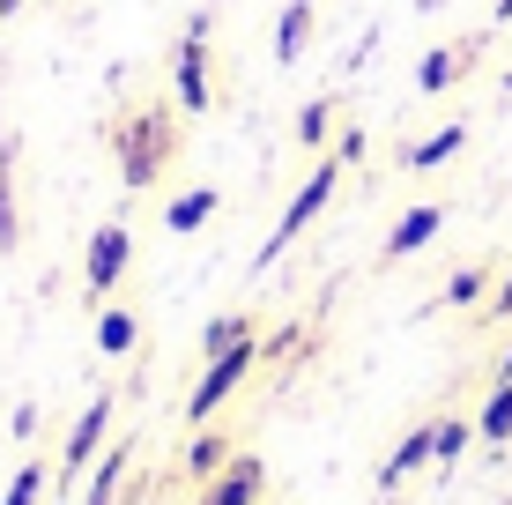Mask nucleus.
I'll use <instances>...</instances> for the list:
<instances>
[{
  "label": "nucleus",
  "instance_id": "21",
  "mask_svg": "<svg viewBox=\"0 0 512 505\" xmlns=\"http://www.w3.org/2000/svg\"><path fill=\"white\" fill-rule=\"evenodd\" d=\"M475 439L483 446H505L512 439V387H490L483 409H475Z\"/></svg>",
  "mask_w": 512,
  "mask_h": 505
},
{
  "label": "nucleus",
  "instance_id": "2",
  "mask_svg": "<svg viewBox=\"0 0 512 505\" xmlns=\"http://www.w3.org/2000/svg\"><path fill=\"white\" fill-rule=\"evenodd\" d=\"M342 171H349V164H342V156H334V149H327L320 164L305 171V186H297V194H290V208H282V216H275L268 246H260V268H275V260L290 253V238H305L312 223L327 216V201H334V186H342Z\"/></svg>",
  "mask_w": 512,
  "mask_h": 505
},
{
  "label": "nucleus",
  "instance_id": "15",
  "mask_svg": "<svg viewBox=\"0 0 512 505\" xmlns=\"http://www.w3.org/2000/svg\"><path fill=\"white\" fill-rule=\"evenodd\" d=\"M216 208H223L216 186H186V194H171V201H164V231H171V238H193L208 216H216Z\"/></svg>",
  "mask_w": 512,
  "mask_h": 505
},
{
  "label": "nucleus",
  "instance_id": "5",
  "mask_svg": "<svg viewBox=\"0 0 512 505\" xmlns=\"http://www.w3.org/2000/svg\"><path fill=\"white\" fill-rule=\"evenodd\" d=\"M112 424H119V394H90L82 416L67 424V439H60V483H82V476H90V461L104 454Z\"/></svg>",
  "mask_w": 512,
  "mask_h": 505
},
{
  "label": "nucleus",
  "instance_id": "8",
  "mask_svg": "<svg viewBox=\"0 0 512 505\" xmlns=\"http://www.w3.org/2000/svg\"><path fill=\"white\" fill-rule=\"evenodd\" d=\"M483 45H490V38H453V45H438V52H423V67H416V90H423V97H446V90H453V82H461V75H468V67H475V60H483Z\"/></svg>",
  "mask_w": 512,
  "mask_h": 505
},
{
  "label": "nucleus",
  "instance_id": "14",
  "mask_svg": "<svg viewBox=\"0 0 512 505\" xmlns=\"http://www.w3.org/2000/svg\"><path fill=\"white\" fill-rule=\"evenodd\" d=\"M490 290H498V260H468V268H453L446 275V290H438V305H446V312H483V298H490Z\"/></svg>",
  "mask_w": 512,
  "mask_h": 505
},
{
  "label": "nucleus",
  "instance_id": "25",
  "mask_svg": "<svg viewBox=\"0 0 512 505\" xmlns=\"http://www.w3.org/2000/svg\"><path fill=\"white\" fill-rule=\"evenodd\" d=\"M475 320H483V327H512V268L498 275V290L483 298V312H475Z\"/></svg>",
  "mask_w": 512,
  "mask_h": 505
},
{
  "label": "nucleus",
  "instance_id": "11",
  "mask_svg": "<svg viewBox=\"0 0 512 505\" xmlns=\"http://www.w3.org/2000/svg\"><path fill=\"white\" fill-rule=\"evenodd\" d=\"M231 454H238V446H231V431L201 424V431H193V439H186V454H179V483H193V491H201V483L216 476V468L231 461Z\"/></svg>",
  "mask_w": 512,
  "mask_h": 505
},
{
  "label": "nucleus",
  "instance_id": "10",
  "mask_svg": "<svg viewBox=\"0 0 512 505\" xmlns=\"http://www.w3.org/2000/svg\"><path fill=\"white\" fill-rule=\"evenodd\" d=\"M431 454H438V446H431V424H416V431H401V439H394V454H386V461H379V498H394V491H401V483H409V476H416V468H431Z\"/></svg>",
  "mask_w": 512,
  "mask_h": 505
},
{
  "label": "nucleus",
  "instance_id": "1",
  "mask_svg": "<svg viewBox=\"0 0 512 505\" xmlns=\"http://www.w3.org/2000/svg\"><path fill=\"white\" fill-rule=\"evenodd\" d=\"M112 164H119V186L127 194H149L171 164H179V104L156 97L141 112H119L112 119Z\"/></svg>",
  "mask_w": 512,
  "mask_h": 505
},
{
  "label": "nucleus",
  "instance_id": "26",
  "mask_svg": "<svg viewBox=\"0 0 512 505\" xmlns=\"http://www.w3.org/2000/svg\"><path fill=\"white\" fill-rule=\"evenodd\" d=\"M38 424H45V416H38V402H15V416H8V439H38Z\"/></svg>",
  "mask_w": 512,
  "mask_h": 505
},
{
  "label": "nucleus",
  "instance_id": "19",
  "mask_svg": "<svg viewBox=\"0 0 512 505\" xmlns=\"http://www.w3.org/2000/svg\"><path fill=\"white\" fill-rule=\"evenodd\" d=\"M260 327H253V312H216V320L201 327V364L208 357H223V350H238V342H253Z\"/></svg>",
  "mask_w": 512,
  "mask_h": 505
},
{
  "label": "nucleus",
  "instance_id": "18",
  "mask_svg": "<svg viewBox=\"0 0 512 505\" xmlns=\"http://www.w3.org/2000/svg\"><path fill=\"white\" fill-rule=\"evenodd\" d=\"M23 246V208H15V134L0 142V253Z\"/></svg>",
  "mask_w": 512,
  "mask_h": 505
},
{
  "label": "nucleus",
  "instance_id": "4",
  "mask_svg": "<svg viewBox=\"0 0 512 505\" xmlns=\"http://www.w3.org/2000/svg\"><path fill=\"white\" fill-rule=\"evenodd\" d=\"M171 104H179V112H208V104H216V75H208V8L186 15L179 45H171Z\"/></svg>",
  "mask_w": 512,
  "mask_h": 505
},
{
  "label": "nucleus",
  "instance_id": "30",
  "mask_svg": "<svg viewBox=\"0 0 512 505\" xmlns=\"http://www.w3.org/2000/svg\"><path fill=\"white\" fill-rule=\"evenodd\" d=\"M8 15H23V0H0V23H8Z\"/></svg>",
  "mask_w": 512,
  "mask_h": 505
},
{
  "label": "nucleus",
  "instance_id": "23",
  "mask_svg": "<svg viewBox=\"0 0 512 505\" xmlns=\"http://www.w3.org/2000/svg\"><path fill=\"white\" fill-rule=\"evenodd\" d=\"M45 483H52V468H45V461H23V468L8 476V491H0V505H38Z\"/></svg>",
  "mask_w": 512,
  "mask_h": 505
},
{
  "label": "nucleus",
  "instance_id": "20",
  "mask_svg": "<svg viewBox=\"0 0 512 505\" xmlns=\"http://www.w3.org/2000/svg\"><path fill=\"white\" fill-rule=\"evenodd\" d=\"M334 112H342V97H312L305 112H297L290 142H297V149H327V134H334Z\"/></svg>",
  "mask_w": 512,
  "mask_h": 505
},
{
  "label": "nucleus",
  "instance_id": "24",
  "mask_svg": "<svg viewBox=\"0 0 512 505\" xmlns=\"http://www.w3.org/2000/svg\"><path fill=\"white\" fill-rule=\"evenodd\" d=\"M297 350H305V327H297V320H290V327H275V335H268V342H260V364H290Z\"/></svg>",
  "mask_w": 512,
  "mask_h": 505
},
{
  "label": "nucleus",
  "instance_id": "12",
  "mask_svg": "<svg viewBox=\"0 0 512 505\" xmlns=\"http://www.w3.org/2000/svg\"><path fill=\"white\" fill-rule=\"evenodd\" d=\"M461 149H468V119H446V127H431L423 142L401 149V171H438V164H453Z\"/></svg>",
  "mask_w": 512,
  "mask_h": 505
},
{
  "label": "nucleus",
  "instance_id": "29",
  "mask_svg": "<svg viewBox=\"0 0 512 505\" xmlns=\"http://www.w3.org/2000/svg\"><path fill=\"white\" fill-rule=\"evenodd\" d=\"M490 23H512V0H498V8H490Z\"/></svg>",
  "mask_w": 512,
  "mask_h": 505
},
{
  "label": "nucleus",
  "instance_id": "16",
  "mask_svg": "<svg viewBox=\"0 0 512 505\" xmlns=\"http://www.w3.org/2000/svg\"><path fill=\"white\" fill-rule=\"evenodd\" d=\"M97 350L104 357H134L141 350V320H134L127 305H112V298L97 305Z\"/></svg>",
  "mask_w": 512,
  "mask_h": 505
},
{
  "label": "nucleus",
  "instance_id": "3",
  "mask_svg": "<svg viewBox=\"0 0 512 505\" xmlns=\"http://www.w3.org/2000/svg\"><path fill=\"white\" fill-rule=\"evenodd\" d=\"M253 372H260V335L238 342V350H223V357H208L201 379H193V394H186V424L193 431L216 424V416L231 409V394H245V379H253Z\"/></svg>",
  "mask_w": 512,
  "mask_h": 505
},
{
  "label": "nucleus",
  "instance_id": "22",
  "mask_svg": "<svg viewBox=\"0 0 512 505\" xmlns=\"http://www.w3.org/2000/svg\"><path fill=\"white\" fill-rule=\"evenodd\" d=\"M468 439H475V424H468V416H438V424H431V446H438V468H453V461H461L468 454Z\"/></svg>",
  "mask_w": 512,
  "mask_h": 505
},
{
  "label": "nucleus",
  "instance_id": "6",
  "mask_svg": "<svg viewBox=\"0 0 512 505\" xmlns=\"http://www.w3.org/2000/svg\"><path fill=\"white\" fill-rule=\"evenodd\" d=\"M127 268H134V231L112 216V223H97L90 246H82V290H90V298L104 305L119 283H127Z\"/></svg>",
  "mask_w": 512,
  "mask_h": 505
},
{
  "label": "nucleus",
  "instance_id": "17",
  "mask_svg": "<svg viewBox=\"0 0 512 505\" xmlns=\"http://www.w3.org/2000/svg\"><path fill=\"white\" fill-rule=\"evenodd\" d=\"M312 15H320L312 0H290V8L275 15V60H282V67L305 60V45H312Z\"/></svg>",
  "mask_w": 512,
  "mask_h": 505
},
{
  "label": "nucleus",
  "instance_id": "31",
  "mask_svg": "<svg viewBox=\"0 0 512 505\" xmlns=\"http://www.w3.org/2000/svg\"><path fill=\"white\" fill-rule=\"evenodd\" d=\"M498 90H505V97H512V67H505V75H498Z\"/></svg>",
  "mask_w": 512,
  "mask_h": 505
},
{
  "label": "nucleus",
  "instance_id": "27",
  "mask_svg": "<svg viewBox=\"0 0 512 505\" xmlns=\"http://www.w3.org/2000/svg\"><path fill=\"white\" fill-rule=\"evenodd\" d=\"M334 156H342V164H364V127H342V134H334Z\"/></svg>",
  "mask_w": 512,
  "mask_h": 505
},
{
  "label": "nucleus",
  "instance_id": "13",
  "mask_svg": "<svg viewBox=\"0 0 512 505\" xmlns=\"http://www.w3.org/2000/svg\"><path fill=\"white\" fill-rule=\"evenodd\" d=\"M127 461H134V439H112L104 454L90 461V476H82V505H112L119 483H127Z\"/></svg>",
  "mask_w": 512,
  "mask_h": 505
},
{
  "label": "nucleus",
  "instance_id": "9",
  "mask_svg": "<svg viewBox=\"0 0 512 505\" xmlns=\"http://www.w3.org/2000/svg\"><path fill=\"white\" fill-rule=\"evenodd\" d=\"M438 231H446V208H438V201L409 208V216H401L394 231H386V246H379V268H401V260H416V253L431 246Z\"/></svg>",
  "mask_w": 512,
  "mask_h": 505
},
{
  "label": "nucleus",
  "instance_id": "28",
  "mask_svg": "<svg viewBox=\"0 0 512 505\" xmlns=\"http://www.w3.org/2000/svg\"><path fill=\"white\" fill-rule=\"evenodd\" d=\"M490 387H512V350L498 357V372H490Z\"/></svg>",
  "mask_w": 512,
  "mask_h": 505
},
{
  "label": "nucleus",
  "instance_id": "7",
  "mask_svg": "<svg viewBox=\"0 0 512 505\" xmlns=\"http://www.w3.org/2000/svg\"><path fill=\"white\" fill-rule=\"evenodd\" d=\"M193 505H268V461H260L253 446H238V454L193 491Z\"/></svg>",
  "mask_w": 512,
  "mask_h": 505
}]
</instances>
